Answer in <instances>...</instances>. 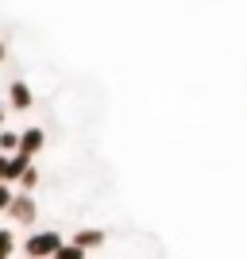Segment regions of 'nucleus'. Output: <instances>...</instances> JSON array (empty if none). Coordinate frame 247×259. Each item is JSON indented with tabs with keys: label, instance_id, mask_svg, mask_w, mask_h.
Here are the masks:
<instances>
[{
	"label": "nucleus",
	"instance_id": "1",
	"mask_svg": "<svg viewBox=\"0 0 247 259\" xmlns=\"http://www.w3.org/2000/svg\"><path fill=\"white\" fill-rule=\"evenodd\" d=\"M62 244H66V236L58 228H39V232H31L23 240V255L27 259H54L62 251Z\"/></svg>",
	"mask_w": 247,
	"mask_h": 259
},
{
	"label": "nucleus",
	"instance_id": "2",
	"mask_svg": "<svg viewBox=\"0 0 247 259\" xmlns=\"http://www.w3.org/2000/svg\"><path fill=\"white\" fill-rule=\"evenodd\" d=\"M8 217H12L20 228H31L35 221H39V201H35L31 194H20V190H16V201H12Z\"/></svg>",
	"mask_w": 247,
	"mask_h": 259
},
{
	"label": "nucleus",
	"instance_id": "3",
	"mask_svg": "<svg viewBox=\"0 0 247 259\" xmlns=\"http://www.w3.org/2000/svg\"><path fill=\"white\" fill-rule=\"evenodd\" d=\"M35 105V89L23 81V77H16L8 85V108H16V112H27V108Z\"/></svg>",
	"mask_w": 247,
	"mask_h": 259
},
{
	"label": "nucleus",
	"instance_id": "4",
	"mask_svg": "<svg viewBox=\"0 0 247 259\" xmlns=\"http://www.w3.org/2000/svg\"><path fill=\"white\" fill-rule=\"evenodd\" d=\"M105 240H108L105 228H77L70 236V244H77L81 251H97V248H105Z\"/></svg>",
	"mask_w": 247,
	"mask_h": 259
},
{
	"label": "nucleus",
	"instance_id": "5",
	"mask_svg": "<svg viewBox=\"0 0 247 259\" xmlns=\"http://www.w3.org/2000/svg\"><path fill=\"white\" fill-rule=\"evenodd\" d=\"M43 147H46V132H43V128H23V132H20V155L35 159Z\"/></svg>",
	"mask_w": 247,
	"mask_h": 259
},
{
	"label": "nucleus",
	"instance_id": "6",
	"mask_svg": "<svg viewBox=\"0 0 247 259\" xmlns=\"http://www.w3.org/2000/svg\"><path fill=\"white\" fill-rule=\"evenodd\" d=\"M31 170L27 155H8V170H4V186H20V178Z\"/></svg>",
	"mask_w": 247,
	"mask_h": 259
},
{
	"label": "nucleus",
	"instance_id": "7",
	"mask_svg": "<svg viewBox=\"0 0 247 259\" xmlns=\"http://www.w3.org/2000/svg\"><path fill=\"white\" fill-rule=\"evenodd\" d=\"M0 155H20V132L12 128L0 132Z\"/></svg>",
	"mask_w": 247,
	"mask_h": 259
},
{
	"label": "nucleus",
	"instance_id": "8",
	"mask_svg": "<svg viewBox=\"0 0 247 259\" xmlns=\"http://www.w3.org/2000/svg\"><path fill=\"white\" fill-rule=\"evenodd\" d=\"M35 186H39V166H31V170L20 178V194H35Z\"/></svg>",
	"mask_w": 247,
	"mask_h": 259
},
{
	"label": "nucleus",
	"instance_id": "9",
	"mask_svg": "<svg viewBox=\"0 0 247 259\" xmlns=\"http://www.w3.org/2000/svg\"><path fill=\"white\" fill-rule=\"evenodd\" d=\"M54 259H89V251H81L77 244H70V240H66V244H62V251H58Z\"/></svg>",
	"mask_w": 247,
	"mask_h": 259
},
{
	"label": "nucleus",
	"instance_id": "10",
	"mask_svg": "<svg viewBox=\"0 0 247 259\" xmlns=\"http://www.w3.org/2000/svg\"><path fill=\"white\" fill-rule=\"evenodd\" d=\"M16 201V186H0V213H8Z\"/></svg>",
	"mask_w": 247,
	"mask_h": 259
},
{
	"label": "nucleus",
	"instance_id": "11",
	"mask_svg": "<svg viewBox=\"0 0 247 259\" xmlns=\"http://www.w3.org/2000/svg\"><path fill=\"white\" fill-rule=\"evenodd\" d=\"M0 248H4V251H16V232H12V228H0Z\"/></svg>",
	"mask_w": 247,
	"mask_h": 259
},
{
	"label": "nucleus",
	"instance_id": "12",
	"mask_svg": "<svg viewBox=\"0 0 247 259\" xmlns=\"http://www.w3.org/2000/svg\"><path fill=\"white\" fill-rule=\"evenodd\" d=\"M4 170H8V155H0V186H4Z\"/></svg>",
	"mask_w": 247,
	"mask_h": 259
},
{
	"label": "nucleus",
	"instance_id": "13",
	"mask_svg": "<svg viewBox=\"0 0 247 259\" xmlns=\"http://www.w3.org/2000/svg\"><path fill=\"white\" fill-rule=\"evenodd\" d=\"M4 58H8V43H4V39H0V62H4Z\"/></svg>",
	"mask_w": 247,
	"mask_h": 259
},
{
	"label": "nucleus",
	"instance_id": "14",
	"mask_svg": "<svg viewBox=\"0 0 247 259\" xmlns=\"http://www.w3.org/2000/svg\"><path fill=\"white\" fill-rule=\"evenodd\" d=\"M0 259H12V251H4V248H0Z\"/></svg>",
	"mask_w": 247,
	"mask_h": 259
},
{
	"label": "nucleus",
	"instance_id": "15",
	"mask_svg": "<svg viewBox=\"0 0 247 259\" xmlns=\"http://www.w3.org/2000/svg\"><path fill=\"white\" fill-rule=\"evenodd\" d=\"M0 132H4V108H0Z\"/></svg>",
	"mask_w": 247,
	"mask_h": 259
}]
</instances>
